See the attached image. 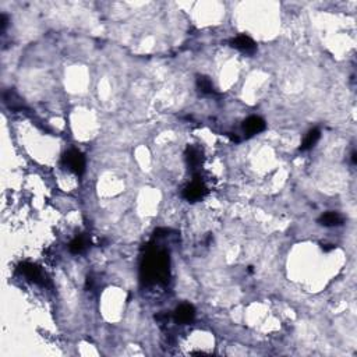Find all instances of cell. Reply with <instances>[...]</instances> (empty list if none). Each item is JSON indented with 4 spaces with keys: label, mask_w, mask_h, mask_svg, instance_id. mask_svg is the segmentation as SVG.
I'll use <instances>...</instances> for the list:
<instances>
[{
    "label": "cell",
    "mask_w": 357,
    "mask_h": 357,
    "mask_svg": "<svg viewBox=\"0 0 357 357\" xmlns=\"http://www.w3.org/2000/svg\"><path fill=\"white\" fill-rule=\"evenodd\" d=\"M147 281H159L168 276L169 272V258L166 253H155L148 255L143 267Z\"/></svg>",
    "instance_id": "obj_1"
},
{
    "label": "cell",
    "mask_w": 357,
    "mask_h": 357,
    "mask_svg": "<svg viewBox=\"0 0 357 357\" xmlns=\"http://www.w3.org/2000/svg\"><path fill=\"white\" fill-rule=\"evenodd\" d=\"M63 164H65V166H67L73 173L78 174V176H81V174L84 173L85 158L84 155L81 154L80 151H77V149H70V151H67V152L63 155Z\"/></svg>",
    "instance_id": "obj_2"
},
{
    "label": "cell",
    "mask_w": 357,
    "mask_h": 357,
    "mask_svg": "<svg viewBox=\"0 0 357 357\" xmlns=\"http://www.w3.org/2000/svg\"><path fill=\"white\" fill-rule=\"evenodd\" d=\"M207 193H208L207 187H205L201 182L195 180V182H193L190 186H187V187L184 189L183 197L187 200V201H190V203H195V201L204 199Z\"/></svg>",
    "instance_id": "obj_3"
},
{
    "label": "cell",
    "mask_w": 357,
    "mask_h": 357,
    "mask_svg": "<svg viewBox=\"0 0 357 357\" xmlns=\"http://www.w3.org/2000/svg\"><path fill=\"white\" fill-rule=\"evenodd\" d=\"M230 46L234 49L240 50L243 53H254L257 49V45L247 35H239L233 39H230Z\"/></svg>",
    "instance_id": "obj_4"
},
{
    "label": "cell",
    "mask_w": 357,
    "mask_h": 357,
    "mask_svg": "<svg viewBox=\"0 0 357 357\" xmlns=\"http://www.w3.org/2000/svg\"><path fill=\"white\" fill-rule=\"evenodd\" d=\"M264 130H265V122L260 116H250L248 119L244 120L243 131L247 137H253Z\"/></svg>",
    "instance_id": "obj_5"
},
{
    "label": "cell",
    "mask_w": 357,
    "mask_h": 357,
    "mask_svg": "<svg viewBox=\"0 0 357 357\" xmlns=\"http://www.w3.org/2000/svg\"><path fill=\"white\" fill-rule=\"evenodd\" d=\"M194 317H195V310H194V307L191 304H187V303L180 304V306L176 308V311H174V320H176V323L183 324V325L193 323Z\"/></svg>",
    "instance_id": "obj_6"
},
{
    "label": "cell",
    "mask_w": 357,
    "mask_h": 357,
    "mask_svg": "<svg viewBox=\"0 0 357 357\" xmlns=\"http://www.w3.org/2000/svg\"><path fill=\"white\" fill-rule=\"evenodd\" d=\"M318 223L323 225V226H327V228H333V226H342L345 223V218L339 212H333V211H329V212L323 213L320 218H318Z\"/></svg>",
    "instance_id": "obj_7"
},
{
    "label": "cell",
    "mask_w": 357,
    "mask_h": 357,
    "mask_svg": "<svg viewBox=\"0 0 357 357\" xmlns=\"http://www.w3.org/2000/svg\"><path fill=\"white\" fill-rule=\"evenodd\" d=\"M20 272L24 275V276H27V278L30 279V281H32V282H41V279H42V272H41V269L36 265H34V264H30V263H24L20 265Z\"/></svg>",
    "instance_id": "obj_8"
},
{
    "label": "cell",
    "mask_w": 357,
    "mask_h": 357,
    "mask_svg": "<svg viewBox=\"0 0 357 357\" xmlns=\"http://www.w3.org/2000/svg\"><path fill=\"white\" fill-rule=\"evenodd\" d=\"M320 137H321V133H320V130L318 129L308 131L307 135L303 140L302 145H300V151H308V149H311L314 145L317 144Z\"/></svg>",
    "instance_id": "obj_9"
},
{
    "label": "cell",
    "mask_w": 357,
    "mask_h": 357,
    "mask_svg": "<svg viewBox=\"0 0 357 357\" xmlns=\"http://www.w3.org/2000/svg\"><path fill=\"white\" fill-rule=\"evenodd\" d=\"M186 155H187V162H189V166H191V169L199 168L203 162V154L195 147H189L186 151Z\"/></svg>",
    "instance_id": "obj_10"
},
{
    "label": "cell",
    "mask_w": 357,
    "mask_h": 357,
    "mask_svg": "<svg viewBox=\"0 0 357 357\" xmlns=\"http://www.w3.org/2000/svg\"><path fill=\"white\" fill-rule=\"evenodd\" d=\"M87 247H88V240H87V237H84V236H77L69 246L70 251L73 254L84 253L85 250H87Z\"/></svg>",
    "instance_id": "obj_11"
},
{
    "label": "cell",
    "mask_w": 357,
    "mask_h": 357,
    "mask_svg": "<svg viewBox=\"0 0 357 357\" xmlns=\"http://www.w3.org/2000/svg\"><path fill=\"white\" fill-rule=\"evenodd\" d=\"M197 88L203 92V94H212L213 92V85L212 81L207 77V75H199L197 77Z\"/></svg>",
    "instance_id": "obj_12"
},
{
    "label": "cell",
    "mask_w": 357,
    "mask_h": 357,
    "mask_svg": "<svg viewBox=\"0 0 357 357\" xmlns=\"http://www.w3.org/2000/svg\"><path fill=\"white\" fill-rule=\"evenodd\" d=\"M7 25V17L5 14H2V30H5Z\"/></svg>",
    "instance_id": "obj_13"
}]
</instances>
